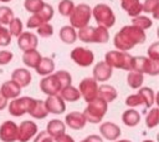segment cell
<instances>
[{
  "mask_svg": "<svg viewBox=\"0 0 159 142\" xmlns=\"http://www.w3.org/2000/svg\"><path fill=\"white\" fill-rule=\"evenodd\" d=\"M34 102V98L31 97H16L14 98L10 105H9V112L10 115L15 116V117H20L25 113H27L30 111V107Z\"/></svg>",
  "mask_w": 159,
  "mask_h": 142,
  "instance_id": "10",
  "label": "cell"
},
{
  "mask_svg": "<svg viewBox=\"0 0 159 142\" xmlns=\"http://www.w3.org/2000/svg\"><path fill=\"white\" fill-rule=\"evenodd\" d=\"M122 7L132 17L138 16L142 12V4L139 0H122Z\"/></svg>",
  "mask_w": 159,
  "mask_h": 142,
  "instance_id": "25",
  "label": "cell"
},
{
  "mask_svg": "<svg viewBox=\"0 0 159 142\" xmlns=\"http://www.w3.org/2000/svg\"><path fill=\"white\" fill-rule=\"evenodd\" d=\"M53 141H55V142H75V140H73L70 135H67V133H62V135H60L58 137L53 138Z\"/></svg>",
  "mask_w": 159,
  "mask_h": 142,
  "instance_id": "47",
  "label": "cell"
},
{
  "mask_svg": "<svg viewBox=\"0 0 159 142\" xmlns=\"http://www.w3.org/2000/svg\"><path fill=\"white\" fill-rule=\"evenodd\" d=\"M81 142H103L102 137H99L98 135H89L88 137H86L84 140H82Z\"/></svg>",
  "mask_w": 159,
  "mask_h": 142,
  "instance_id": "48",
  "label": "cell"
},
{
  "mask_svg": "<svg viewBox=\"0 0 159 142\" xmlns=\"http://www.w3.org/2000/svg\"><path fill=\"white\" fill-rule=\"evenodd\" d=\"M43 1L42 0H25L24 1V6H25V9L29 11V12H32V14H35V12H37L42 6H43Z\"/></svg>",
  "mask_w": 159,
  "mask_h": 142,
  "instance_id": "40",
  "label": "cell"
},
{
  "mask_svg": "<svg viewBox=\"0 0 159 142\" xmlns=\"http://www.w3.org/2000/svg\"><path fill=\"white\" fill-rule=\"evenodd\" d=\"M6 106H7V98H6V97L2 95V92L0 91V111L4 110Z\"/></svg>",
  "mask_w": 159,
  "mask_h": 142,
  "instance_id": "49",
  "label": "cell"
},
{
  "mask_svg": "<svg viewBox=\"0 0 159 142\" xmlns=\"http://www.w3.org/2000/svg\"><path fill=\"white\" fill-rule=\"evenodd\" d=\"M17 137V125L14 121H5L0 126V140L2 142H15Z\"/></svg>",
  "mask_w": 159,
  "mask_h": 142,
  "instance_id": "14",
  "label": "cell"
},
{
  "mask_svg": "<svg viewBox=\"0 0 159 142\" xmlns=\"http://www.w3.org/2000/svg\"><path fill=\"white\" fill-rule=\"evenodd\" d=\"M41 55L40 52L35 49V50H29V51H25L24 55H22V62L27 66V67H32L35 69L37 66V64L40 62L41 60Z\"/></svg>",
  "mask_w": 159,
  "mask_h": 142,
  "instance_id": "27",
  "label": "cell"
},
{
  "mask_svg": "<svg viewBox=\"0 0 159 142\" xmlns=\"http://www.w3.org/2000/svg\"><path fill=\"white\" fill-rule=\"evenodd\" d=\"M60 39L65 44H73L77 40L76 29L70 26V25H66V26L61 27V30H60Z\"/></svg>",
  "mask_w": 159,
  "mask_h": 142,
  "instance_id": "30",
  "label": "cell"
},
{
  "mask_svg": "<svg viewBox=\"0 0 159 142\" xmlns=\"http://www.w3.org/2000/svg\"><path fill=\"white\" fill-rule=\"evenodd\" d=\"M132 59L127 51H108L104 56V62L112 69H122L125 71H132Z\"/></svg>",
  "mask_w": 159,
  "mask_h": 142,
  "instance_id": "4",
  "label": "cell"
},
{
  "mask_svg": "<svg viewBox=\"0 0 159 142\" xmlns=\"http://www.w3.org/2000/svg\"><path fill=\"white\" fill-rule=\"evenodd\" d=\"M66 125L72 128V130H81L86 126V118L83 116V113L81 112H70L68 115H66Z\"/></svg>",
  "mask_w": 159,
  "mask_h": 142,
  "instance_id": "19",
  "label": "cell"
},
{
  "mask_svg": "<svg viewBox=\"0 0 159 142\" xmlns=\"http://www.w3.org/2000/svg\"><path fill=\"white\" fill-rule=\"evenodd\" d=\"M14 55L11 51H7V50H2L0 51V65H6L9 64L11 60H12Z\"/></svg>",
  "mask_w": 159,
  "mask_h": 142,
  "instance_id": "45",
  "label": "cell"
},
{
  "mask_svg": "<svg viewBox=\"0 0 159 142\" xmlns=\"http://www.w3.org/2000/svg\"><path fill=\"white\" fill-rule=\"evenodd\" d=\"M132 71L148 73L150 76H157L159 73V61H153L145 56H133Z\"/></svg>",
  "mask_w": 159,
  "mask_h": 142,
  "instance_id": "7",
  "label": "cell"
},
{
  "mask_svg": "<svg viewBox=\"0 0 159 142\" xmlns=\"http://www.w3.org/2000/svg\"><path fill=\"white\" fill-rule=\"evenodd\" d=\"M97 97L102 98L107 103L112 102L117 98V90L111 85H101L97 90Z\"/></svg>",
  "mask_w": 159,
  "mask_h": 142,
  "instance_id": "22",
  "label": "cell"
},
{
  "mask_svg": "<svg viewBox=\"0 0 159 142\" xmlns=\"http://www.w3.org/2000/svg\"><path fill=\"white\" fill-rule=\"evenodd\" d=\"M60 96H61V98H62L63 101L75 102V101L80 100L81 93H80L78 88H76V87H73L72 85H70V86H66V87L61 88V91H60Z\"/></svg>",
  "mask_w": 159,
  "mask_h": 142,
  "instance_id": "28",
  "label": "cell"
},
{
  "mask_svg": "<svg viewBox=\"0 0 159 142\" xmlns=\"http://www.w3.org/2000/svg\"><path fill=\"white\" fill-rule=\"evenodd\" d=\"M92 15L96 22L98 24V26H103L106 29L112 27L116 22V16L113 10L106 4H97L92 10Z\"/></svg>",
  "mask_w": 159,
  "mask_h": 142,
  "instance_id": "6",
  "label": "cell"
},
{
  "mask_svg": "<svg viewBox=\"0 0 159 142\" xmlns=\"http://www.w3.org/2000/svg\"><path fill=\"white\" fill-rule=\"evenodd\" d=\"M113 69L104 61H99L93 67V78L96 81H107L112 77Z\"/></svg>",
  "mask_w": 159,
  "mask_h": 142,
  "instance_id": "18",
  "label": "cell"
},
{
  "mask_svg": "<svg viewBox=\"0 0 159 142\" xmlns=\"http://www.w3.org/2000/svg\"><path fill=\"white\" fill-rule=\"evenodd\" d=\"M148 57L153 61H159V42H154L148 47Z\"/></svg>",
  "mask_w": 159,
  "mask_h": 142,
  "instance_id": "43",
  "label": "cell"
},
{
  "mask_svg": "<svg viewBox=\"0 0 159 142\" xmlns=\"http://www.w3.org/2000/svg\"><path fill=\"white\" fill-rule=\"evenodd\" d=\"M0 1H2V2H7V1H10V0H0Z\"/></svg>",
  "mask_w": 159,
  "mask_h": 142,
  "instance_id": "52",
  "label": "cell"
},
{
  "mask_svg": "<svg viewBox=\"0 0 159 142\" xmlns=\"http://www.w3.org/2000/svg\"><path fill=\"white\" fill-rule=\"evenodd\" d=\"M73 7H75V4L72 0H62L58 4V11L62 16H70Z\"/></svg>",
  "mask_w": 159,
  "mask_h": 142,
  "instance_id": "38",
  "label": "cell"
},
{
  "mask_svg": "<svg viewBox=\"0 0 159 142\" xmlns=\"http://www.w3.org/2000/svg\"><path fill=\"white\" fill-rule=\"evenodd\" d=\"M158 123H159V110L157 107H154L147 115V117H145V125L149 128H154L155 126H158Z\"/></svg>",
  "mask_w": 159,
  "mask_h": 142,
  "instance_id": "35",
  "label": "cell"
},
{
  "mask_svg": "<svg viewBox=\"0 0 159 142\" xmlns=\"http://www.w3.org/2000/svg\"><path fill=\"white\" fill-rule=\"evenodd\" d=\"M71 59L80 66L82 67H87L89 65L93 64L94 61V55L89 49L86 47H75L71 51Z\"/></svg>",
  "mask_w": 159,
  "mask_h": 142,
  "instance_id": "11",
  "label": "cell"
},
{
  "mask_svg": "<svg viewBox=\"0 0 159 142\" xmlns=\"http://www.w3.org/2000/svg\"><path fill=\"white\" fill-rule=\"evenodd\" d=\"M117 142H132V141H129V140H120V141H117Z\"/></svg>",
  "mask_w": 159,
  "mask_h": 142,
  "instance_id": "50",
  "label": "cell"
},
{
  "mask_svg": "<svg viewBox=\"0 0 159 142\" xmlns=\"http://www.w3.org/2000/svg\"><path fill=\"white\" fill-rule=\"evenodd\" d=\"M11 42V35L6 27L0 25V46H7Z\"/></svg>",
  "mask_w": 159,
  "mask_h": 142,
  "instance_id": "42",
  "label": "cell"
},
{
  "mask_svg": "<svg viewBox=\"0 0 159 142\" xmlns=\"http://www.w3.org/2000/svg\"><path fill=\"white\" fill-rule=\"evenodd\" d=\"M122 121H123V123H124L125 126H128V127H134V126H137V125L139 123V121H140V115L138 113V111H135V110H133V108H129V110H127V111L123 112V115H122Z\"/></svg>",
  "mask_w": 159,
  "mask_h": 142,
  "instance_id": "29",
  "label": "cell"
},
{
  "mask_svg": "<svg viewBox=\"0 0 159 142\" xmlns=\"http://www.w3.org/2000/svg\"><path fill=\"white\" fill-rule=\"evenodd\" d=\"M80 31L77 32V37L83 41V42H101L106 44L109 40V34L108 30L103 26H84L82 29H78Z\"/></svg>",
  "mask_w": 159,
  "mask_h": 142,
  "instance_id": "2",
  "label": "cell"
},
{
  "mask_svg": "<svg viewBox=\"0 0 159 142\" xmlns=\"http://www.w3.org/2000/svg\"><path fill=\"white\" fill-rule=\"evenodd\" d=\"M35 70H36V72L39 75H42V76L51 75L55 71V62L50 57H41L40 62L37 64Z\"/></svg>",
  "mask_w": 159,
  "mask_h": 142,
  "instance_id": "24",
  "label": "cell"
},
{
  "mask_svg": "<svg viewBox=\"0 0 159 142\" xmlns=\"http://www.w3.org/2000/svg\"><path fill=\"white\" fill-rule=\"evenodd\" d=\"M65 130H66V126L62 121L60 120H51L48 123H47V127H46V132L52 137V138H56L58 137L60 135L65 133Z\"/></svg>",
  "mask_w": 159,
  "mask_h": 142,
  "instance_id": "26",
  "label": "cell"
},
{
  "mask_svg": "<svg viewBox=\"0 0 159 142\" xmlns=\"http://www.w3.org/2000/svg\"><path fill=\"white\" fill-rule=\"evenodd\" d=\"M11 80L16 82L20 87H26L31 82V73L26 69H15L11 73Z\"/></svg>",
  "mask_w": 159,
  "mask_h": 142,
  "instance_id": "20",
  "label": "cell"
},
{
  "mask_svg": "<svg viewBox=\"0 0 159 142\" xmlns=\"http://www.w3.org/2000/svg\"><path fill=\"white\" fill-rule=\"evenodd\" d=\"M138 95L140 96L145 108H149V107L153 106L154 100H155V95H154V91L150 87H139Z\"/></svg>",
  "mask_w": 159,
  "mask_h": 142,
  "instance_id": "31",
  "label": "cell"
},
{
  "mask_svg": "<svg viewBox=\"0 0 159 142\" xmlns=\"http://www.w3.org/2000/svg\"><path fill=\"white\" fill-rule=\"evenodd\" d=\"M99 133L102 135V137H104L106 140H109V141H116L119 138L122 131L120 128L113 123V122H103L101 126H99Z\"/></svg>",
  "mask_w": 159,
  "mask_h": 142,
  "instance_id": "17",
  "label": "cell"
},
{
  "mask_svg": "<svg viewBox=\"0 0 159 142\" xmlns=\"http://www.w3.org/2000/svg\"><path fill=\"white\" fill-rule=\"evenodd\" d=\"M14 17V11L10 7L0 6V25H9Z\"/></svg>",
  "mask_w": 159,
  "mask_h": 142,
  "instance_id": "36",
  "label": "cell"
},
{
  "mask_svg": "<svg viewBox=\"0 0 159 142\" xmlns=\"http://www.w3.org/2000/svg\"><path fill=\"white\" fill-rule=\"evenodd\" d=\"M43 103H45L47 112H50V113L60 115V113H63L66 110V103L61 98L60 95L47 96V98H46V101H43Z\"/></svg>",
  "mask_w": 159,
  "mask_h": 142,
  "instance_id": "16",
  "label": "cell"
},
{
  "mask_svg": "<svg viewBox=\"0 0 159 142\" xmlns=\"http://www.w3.org/2000/svg\"><path fill=\"white\" fill-rule=\"evenodd\" d=\"M37 133V125L34 121H22L17 126V137L19 142H27Z\"/></svg>",
  "mask_w": 159,
  "mask_h": 142,
  "instance_id": "12",
  "label": "cell"
},
{
  "mask_svg": "<svg viewBox=\"0 0 159 142\" xmlns=\"http://www.w3.org/2000/svg\"><path fill=\"white\" fill-rule=\"evenodd\" d=\"M125 105L129 107H137L139 105H143V101H142L140 96L138 93H135V95H130L125 98Z\"/></svg>",
  "mask_w": 159,
  "mask_h": 142,
  "instance_id": "44",
  "label": "cell"
},
{
  "mask_svg": "<svg viewBox=\"0 0 159 142\" xmlns=\"http://www.w3.org/2000/svg\"><path fill=\"white\" fill-rule=\"evenodd\" d=\"M52 17H53V7L48 4H43V6L37 12H35L32 16L29 17L26 26L29 29H37L40 25L50 21Z\"/></svg>",
  "mask_w": 159,
  "mask_h": 142,
  "instance_id": "8",
  "label": "cell"
},
{
  "mask_svg": "<svg viewBox=\"0 0 159 142\" xmlns=\"http://www.w3.org/2000/svg\"><path fill=\"white\" fill-rule=\"evenodd\" d=\"M143 81H144L143 73L137 72V71H129V73L127 76V83H128L129 87H132V88H139L142 86Z\"/></svg>",
  "mask_w": 159,
  "mask_h": 142,
  "instance_id": "32",
  "label": "cell"
},
{
  "mask_svg": "<svg viewBox=\"0 0 159 142\" xmlns=\"http://www.w3.org/2000/svg\"><path fill=\"white\" fill-rule=\"evenodd\" d=\"M107 107H108V103L106 101H103L102 98L97 97L93 101L88 102L87 107L83 111V116L87 122L99 123L107 112Z\"/></svg>",
  "mask_w": 159,
  "mask_h": 142,
  "instance_id": "3",
  "label": "cell"
},
{
  "mask_svg": "<svg viewBox=\"0 0 159 142\" xmlns=\"http://www.w3.org/2000/svg\"><path fill=\"white\" fill-rule=\"evenodd\" d=\"M147 36L143 30L134 25H127L120 29L119 32L116 34L113 39V44L118 51H128L133 49L138 44H143Z\"/></svg>",
  "mask_w": 159,
  "mask_h": 142,
  "instance_id": "1",
  "label": "cell"
},
{
  "mask_svg": "<svg viewBox=\"0 0 159 142\" xmlns=\"http://www.w3.org/2000/svg\"><path fill=\"white\" fill-rule=\"evenodd\" d=\"M34 142H53V138L46 132V131H41L34 140Z\"/></svg>",
  "mask_w": 159,
  "mask_h": 142,
  "instance_id": "46",
  "label": "cell"
},
{
  "mask_svg": "<svg viewBox=\"0 0 159 142\" xmlns=\"http://www.w3.org/2000/svg\"><path fill=\"white\" fill-rule=\"evenodd\" d=\"M55 75H56L58 82H60V85H61V88H63V87L71 85V82H72V77H71V75H70L67 71H65V70L56 71Z\"/></svg>",
  "mask_w": 159,
  "mask_h": 142,
  "instance_id": "37",
  "label": "cell"
},
{
  "mask_svg": "<svg viewBox=\"0 0 159 142\" xmlns=\"http://www.w3.org/2000/svg\"><path fill=\"white\" fill-rule=\"evenodd\" d=\"M9 25H10V27H9V32H10L11 36L17 37V36L22 32V22H21L20 19L14 17Z\"/></svg>",
  "mask_w": 159,
  "mask_h": 142,
  "instance_id": "39",
  "label": "cell"
},
{
  "mask_svg": "<svg viewBox=\"0 0 159 142\" xmlns=\"http://www.w3.org/2000/svg\"><path fill=\"white\" fill-rule=\"evenodd\" d=\"M132 25H134V26H137V27H139L140 30L144 31V30L149 29V27L153 25V21H152L149 17H147V16L138 15V16H134V17H133Z\"/></svg>",
  "mask_w": 159,
  "mask_h": 142,
  "instance_id": "34",
  "label": "cell"
},
{
  "mask_svg": "<svg viewBox=\"0 0 159 142\" xmlns=\"http://www.w3.org/2000/svg\"><path fill=\"white\" fill-rule=\"evenodd\" d=\"M37 44H39V40H37V36L30 31H25V32H21L19 36H17V46L25 52V51H29V50H35L37 47Z\"/></svg>",
  "mask_w": 159,
  "mask_h": 142,
  "instance_id": "15",
  "label": "cell"
},
{
  "mask_svg": "<svg viewBox=\"0 0 159 142\" xmlns=\"http://www.w3.org/2000/svg\"><path fill=\"white\" fill-rule=\"evenodd\" d=\"M143 142H154V141H152V140H145V141H143Z\"/></svg>",
  "mask_w": 159,
  "mask_h": 142,
  "instance_id": "51",
  "label": "cell"
},
{
  "mask_svg": "<svg viewBox=\"0 0 159 142\" xmlns=\"http://www.w3.org/2000/svg\"><path fill=\"white\" fill-rule=\"evenodd\" d=\"M27 113H30L31 117L37 118V120L45 118V117L48 115V112H47V110H46V107H45L43 101H41V100H35V98H34V102H32V105H31V107H30V111H29Z\"/></svg>",
  "mask_w": 159,
  "mask_h": 142,
  "instance_id": "23",
  "label": "cell"
},
{
  "mask_svg": "<svg viewBox=\"0 0 159 142\" xmlns=\"http://www.w3.org/2000/svg\"><path fill=\"white\" fill-rule=\"evenodd\" d=\"M40 88L43 93H46L47 96H52V95H58L61 91V85L56 77L55 73L47 75L45 76L41 81H40Z\"/></svg>",
  "mask_w": 159,
  "mask_h": 142,
  "instance_id": "13",
  "label": "cell"
},
{
  "mask_svg": "<svg viewBox=\"0 0 159 142\" xmlns=\"http://www.w3.org/2000/svg\"><path fill=\"white\" fill-rule=\"evenodd\" d=\"M0 91L2 92V95H4L7 100H9V98L14 100V98H16V97L20 96L21 87H20L16 82H14V81L11 80V81H5V82L1 85Z\"/></svg>",
  "mask_w": 159,
  "mask_h": 142,
  "instance_id": "21",
  "label": "cell"
},
{
  "mask_svg": "<svg viewBox=\"0 0 159 142\" xmlns=\"http://www.w3.org/2000/svg\"><path fill=\"white\" fill-rule=\"evenodd\" d=\"M158 10H159V0H144L142 4V11L147 14H153L154 19H158Z\"/></svg>",
  "mask_w": 159,
  "mask_h": 142,
  "instance_id": "33",
  "label": "cell"
},
{
  "mask_svg": "<svg viewBox=\"0 0 159 142\" xmlns=\"http://www.w3.org/2000/svg\"><path fill=\"white\" fill-rule=\"evenodd\" d=\"M92 16V9L87 4H80L73 7L70 15L71 26L75 29H82L88 25Z\"/></svg>",
  "mask_w": 159,
  "mask_h": 142,
  "instance_id": "5",
  "label": "cell"
},
{
  "mask_svg": "<svg viewBox=\"0 0 159 142\" xmlns=\"http://www.w3.org/2000/svg\"><path fill=\"white\" fill-rule=\"evenodd\" d=\"M97 90H98V85L93 77H86L80 82L78 91L81 93V97H83V100L87 103L97 98Z\"/></svg>",
  "mask_w": 159,
  "mask_h": 142,
  "instance_id": "9",
  "label": "cell"
},
{
  "mask_svg": "<svg viewBox=\"0 0 159 142\" xmlns=\"http://www.w3.org/2000/svg\"><path fill=\"white\" fill-rule=\"evenodd\" d=\"M37 34L41 37H50L53 34V26L48 22H45V24H42L37 27Z\"/></svg>",
  "mask_w": 159,
  "mask_h": 142,
  "instance_id": "41",
  "label": "cell"
}]
</instances>
